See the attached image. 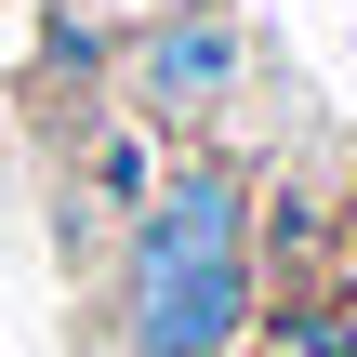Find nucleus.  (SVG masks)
Wrapping results in <instances>:
<instances>
[{
  "label": "nucleus",
  "instance_id": "nucleus-4",
  "mask_svg": "<svg viewBox=\"0 0 357 357\" xmlns=\"http://www.w3.org/2000/svg\"><path fill=\"white\" fill-rule=\"evenodd\" d=\"M79 13H106L119 40H146V26H185V13H238V0H79Z\"/></svg>",
  "mask_w": 357,
  "mask_h": 357
},
{
  "label": "nucleus",
  "instance_id": "nucleus-2",
  "mask_svg": "<svg viewBox=\"0 0 357 357\" xmlns=\"http://www.w3.org/2000/svg\"><path fill=\"white\" fill-rule=\"evenodd\" d=\"M238 93H252V26L238 13L146 26V40H119V79H106V106L146 119L159 146H225V106Z\"/></svg>",
  "mask_w": 357,
  "mask_h": 357
},
{
  "label": "nucleus",
  "instance_id": "nucleus-3",
  "mask_svg": "<svg viewBox=\"0 0 357 357\" xmlns=\"http://www.w3.org/2000/svg\"><path fill=\"white\" fill-rule=\"evenodd\" d=\"M252 278H265V305H331L357 278V212L318 159H265L252 172Z\"/></svg>",
  "mask_w": 357,
  "mask_h": 357
},
{
  "label": "nucleus",
  "instance_id": "nucleus-5",
  "mask_svg": "<svg viewBox=\"0 0 357 357\" xmlns=\"http://www.w3.org/2000/svg\"><path fill=\"white\" fill-rule=\"evenodd\" d=\"M331 331H344V357H357V278H344V291H331Z\"/></svg>",
  "mask_w": 357,
  "mask_h": 357
},
{
  "label": "nucleus",
  "instance_id": "nucleus-1",
  "mask_svg": "<svg viewBox=\"0 0 357 357\" xmlns=\"http://www.w3.org/2000/svg\"><path fill=\"white\" fill-rule=\"evenodd\" d=\"M265 318L252 278V159L185 146L159 172V199L119 225L106 278H93V331L106 357H238Z\"/></svg>",
  "mask_w": 357,
  "mask_h": 357
}]
</instances>
